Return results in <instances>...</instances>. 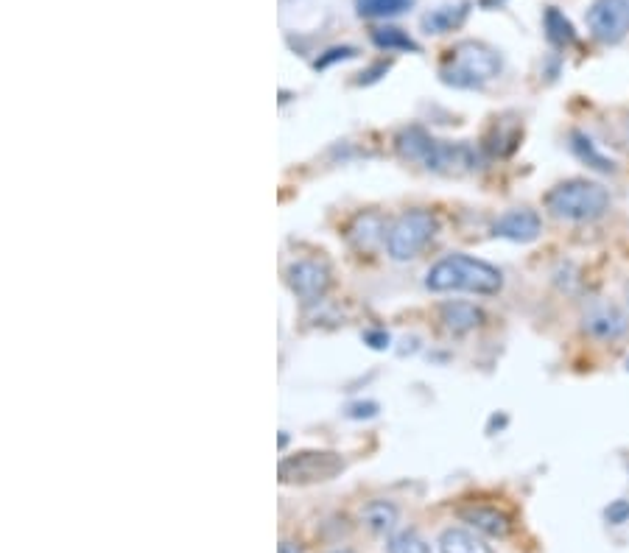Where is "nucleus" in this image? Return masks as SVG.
Returning <instances> with one entry per match:
<instances>
[{"label": "nucleus", "instance_id": "nucleus-22", "mask_svg": "<svg viewBox=\"0 0 629 553\" xmlns=\"http://www.w3.org/2000/svg\"><path fill=\"white\" fill-rule=\"evenodd\" d=\"M350 56H356V48H330L328 56H322V59L316 62V68H328L330 62H336V59H350Z\"/></svg>", "mask_w": 629, "mask_h": 553}, {"label": "nucleus", "instance_id": "nucleus-26", "mask_svg": "<svg viewBox=\"0 0 629 553\" xmlns=\"http://www.w3.org/2000/svg\"><path fill=\"white\" fill-rule=\"evenodd\" d=\"M627 140H629V121H627Z\"/></svg>", "mask_w": 629, "mask_h": 553}, {"label": "nucleus", "instance_id": "nucleus-9", "mask_svg": "<svg viewBox=\"0 0 629 553\" xmlns=\"http://www.w3.org/2000/svg\"><path fill=\"white\" fill-rule=\"evenodd\" d=\"M540 232H543V221L529 207L509 210V213H504V216L495 221V235L506 238V241L532 243Z\"/></svg>", "mask_w": 629, "mask_h": 553}, {"label": "nucleus", "instance_id": "nucleus-24", "mask_svg": "<svg viewBox=\"0 0 629 553\" xmlns=\"http://www.w3.org/2000/svg\"><path fill=\"white\" fill-rule=\"evenodd\" d=\"M277 553H302V551H300V545H294V542H283Z\"/></svg>", "mask_w": 629, "mask_h": 553}, {"label": "nucleus", "instance_id": "nucleus-8", "mask_svg": "<svg viewBox=\"0 0 629 553\" xmlns=\"http://www.w3.org/2000/svg\"><path fill=\"white\" fill-rule=\"evenodd\" d=\"M286 280L302 302H316L328 294L330 271L319 260H297L286 269Z\"/></svg>", "mask_w": 629, "mask_h": 553}, {"label": "nucleus", "instance_id": "nucleus-13", "mask_svg": "<svg viewBox=\"0 0 629 553\" xmlns=\"http://www.w3.org/2000/svg\"><path fill=\"white\" fill-rule=\"evenodd\" d=\"M439 551L442 553H493V548L487 542L476 537L467 528H448L439 537Z\"/></svg>", "mask_w": 629, "mask_h": 553}, {"label": "nucleus", "instance_id": "nucleus-5", "mask_svg": "<svg viewBox=\"0 0 629 553\" xmlns=\"http://www.w3.org/2000/svg\"><path fill=\"white\" fill-rule=\"evenodd\" d=\"M437 232V218L428 210H409L397 218L395 227L389 230L386 249L395 260H411L425 249V243L434 238Z\"/></svg>", "mask_w": 629, "mask_h": 553}, {"label": "nucleus", "instance_id": "nucleus-25", "mask_svg": "<svg viewBox=\"0 0 629 553\" xmlns=\"http://www.w3.org/2000/svg\"><path fill=\"white\" fill-rule=\"evenodd\" d=\"M330 553H353V551H330Z\"/></svg>", "mask_w": 629, "mask_h": 553}, {"label": "nucleus", "instance_id": "nucleus-23", "mask_svg": "<svg viewBox=\"0 0 629 553\" xmlns=\"http://www.w3.org/2000/svg\"><path fill=\"white\" fill-rule=\"evenodd\" d=\"M367 341H370L375 350H383L389 344V336H381V333H367Z\"/></svg>", "mask_w": 629, "mask_h": 553}, {"label": "nucleus", "instance_id": "nucleus-6", "mask_svg": "<svg viewBox=\"0 0 629 553\" xmlns=\"http://www.w3.org/2000/svg\"><path fill=\"white\" fill-rule=\"evenodd\" d=\"M342 470V456L328 453V450H302L297 456L280 461V481L283 484H316V481H330Z\"/></svg>", "mask_w": 629, "mask_h": 553}, {"label": "nucleus", "instance_id": "nucleus-12", "mask_svg": "<svg viewBox=\"0 0 629 553\" xmlns=\"http://www.w3.org/2000/svg\"><path fill=\"white\" fill-rule=\"evenodd\" d=\"M459 514H462L465 523L476 526L484 534H490V537H509V531H512L509 517L493 509V506H465Z\"/></svg>", "mask_w": 629, "mask_h": 553}, {"label": "nucleus", "instance_id": "nucleus-4", "mask_svg": "<svg viewBox=\"0 0 629 553\" xmlns=\"http://www.w3.org/2000/svg\"><path fill=\"white\" fill-rule=\"evenodd\" d=\"M397 154L403 160L417 162L428 171H459V165H465V171L476 168V154L470 146H453V143H439L434 137L423 132L420 126L403 129L395 140Z\"/></svg>", "mask_w": 629, "mask_h": 553}, {"label": "nucleus", "instance_id": "nucleus-21", "mask_svg": "<svg viewBox=\"0 0 629 553\" xmlns=\"http://www.w3.org/2000/svg\"><path fill=\"white\" fill-rule=\"evenodd\" d=\"M604 514H607V520H610L613 526H624L629 520V500H616Z\"/></svg>", "mask_w": 629, "mask_h": 553}, {"label": "nucleus", "instance_id": "nucleus-10", "mask_svg": "<svg viewBox=\"0 0 629 553\" xmlns=\"http://www.w3.org/2000/svg\"><path fill=\"white\" fill-rule=\"evenodd\" d=\"M582 327L585 333H590L593 338H602V341H616L629 330V319L624 313L613 308V305H596L585 313L582 319Z\"/></svg>", "mask_w": 629, "mask_h": 553}, {"label": "nucleus", "instance_id": "nucleus-2", "mask_svg": "<svg viewBox=\"0 0 629 553\" xmlns=\"http://www.w3.org/2000/svg\"><path fill=\"white\" fill-rule=\"evenodd\" d=\"M546 210L560 221H574V224H588L602 218L610 210V193L599 182L590 179H568L548 190Z\"/></svg>", "mask_w": 629, "mask_h": 553}, {"label": "nucleus", "instance_id": "nucleus-3", "mask_svg": "<svg viewBox=\"0 0 629 553\" xmlns=\"http://www.w3.org/2000/svg\"><path fill=\"white\" fill-rule=\"evenodd\" d=\"M501 68H504V62L495 48L484 45V42L465 40L448 51L442 68H439V76L451 87L473 90V87H481V84L493 81L495 76H501Z\"/></svg>", "mask_w": 629, "mask_h": 553}, {"label": "nucleus", "instance_id": "nucleus-20", "mask_svg": "<svg viewBox=\"0 0 629 553\" xmlns=\"http://www.w3.org/2000/svg\"><path fill=\"white\" fill-rule=\"evenodd\" d=\"M389 553H431V548L417 531H400L389 540Z\"/></svg>", "mask_w": 629, "mask_h": 553}, {"label": "nucleus", "instance_id": "nucleus-19", "mask_svg": "<svg viewBox=\"0 0 629 553\" xmlns=\"http://www.w3.org/2000/svg\"><path fill=\"white\" fill-rule=\"evenodd\" d=\"M414 6V0H356L361 17H395Z\"/></svg>", "mask_w": 629, "mask_h": 553}, {"label": "nucleus", "instance_id": "nucleus-17", "mask_svg": "<svg viewBox=\"0 0 629 553\" xmlns=\"http://www.w3.org/2000/svg\"><path fill=\"white\" fill-rule=\"evenodd\" d=\"M465 6L467 3H462V6H442V9H434V12L423 17V28L425 31H431V34H445V31H451L453 26L462 23V17H465L467 12Z\"/></svg>", "mask_w": 629, "mask_h": 553}, {"label": "nucleus", "instance_id": "nucleus-1", "mask_svg": "<svg viewBox=\"0 0 629 553\" xmlns=\"http://www.w3.org/2000/svg\"><path fill=\"white\" fill-rule=\"evenodd\" d=\"M425 285L437 294L470 291V294H498L504 288V274L493 263L470 255H448L431 266Z\"/></svg>", "mask_w": 629, "mask_h": 553}, {"label": "nucleus", "instance_id": "nucleus-15", "mask_svg": "<svg viewBox=\"0 0 629 553\" xmlns=\"http://www.w3.org/2000/svg\"><path fill=\"white\" fill-rule=\"evenodd\" d=\"M361 520H364V526L375 531V534H386V531H392L397 523V509L392 503H386V500H372L364 506V512H361Z\"/></svg>", "mask_w": 629, "mask_h": 553}, {"label": "nucleus", "instance_id": "nucleus-11", "mask_svg": "<svg viewBox=\"0 0 629 553\" xmlns=\"http://www.w3.org/2000/svg\"><path fill=\"white\" fill-rule=\"evenodd\" d=\"M439 322L453 336H465V333L476 330L484 322V313L476 305H470V302H445L439 308Z\"/></svg>", "mask_w": 629, "mask_h": 553}, {"label": "nucleus", "instance_id": "nucleus-18", "mask_svg": "<svg viewBox=\"0 0 629 553\" xmlns=\"http://www.w3.org/2000/svg\"><path fill=\"white\" fill-rule=\"evenodd\" d=\"M372 42L381 48V51H420V45L417 42L411 40L409 34L406 31H400V28H392V26H386V28H375L372 31Z\"/></svg>", "mask_w": 629, "mask_h": 553}, {"label": "nucleus", "instance_id": "nucleus-16", "mask_svg": "<svg viewBox=\"0 0 629 553\" xmlns=\"http://www.w3.org/2000/svg\"><path fill=\"white\" fill-rule=\"evenodd\" d=\"M543 26H546L548 40L554 42V45H560V48H565V45H571L576 40L574 23L560 9H554V6L546 9V14H543Z\"/></svg>", "mask_w": 629, "mask_h": 553}, {"label": "nucleus", "instance_id": "nucleus-7", "mask_svg": "<svg viewBox=\"0 0 629 553\" xmlns=\"http://www.w3.org/2000/svg\"><path fill=\"white\" fill-rule=\"evenodd\" d=\"M588 28L604 45H618L629 34V0H596L588 9Z\"/></svg>", "mask_w": 629, "mask_h": 553}, {"label": "nucleus", "instance_id": "nucleus-14", "mask_svg": "<svg viewBox=\"0 0 629 553\" xmlns=\"http://www.w3.org/2000/svg\"><path fill=\"white\" fill-rule=\"evenodd\" d=\"M571 151H574L579 160L588 162L590 168H596V171H602V174H613V171H616V162L610 160V157H604L602 151L596 149V143H593L585 132H571Z\"/></svg>", "mask_w": 629, "mask_h": 553}]
</instances>
